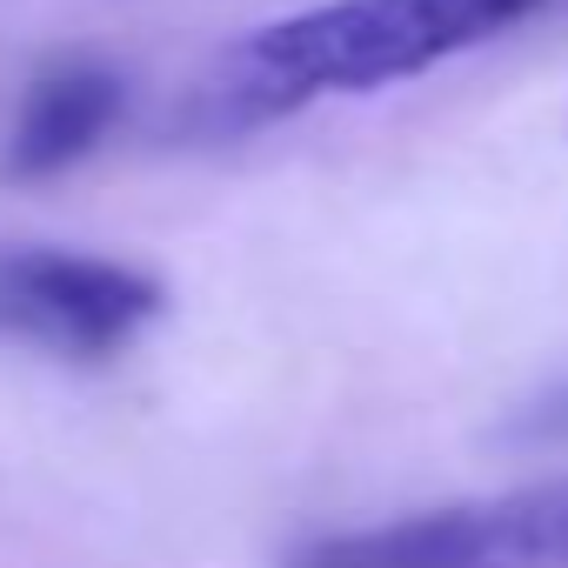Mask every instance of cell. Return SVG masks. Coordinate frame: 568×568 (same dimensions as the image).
<instances>
[{"mask_svg": "<svg viewBox=\"0 0 568 568\" xmlns=\"http://www.w3.org/2000/svg\"><path fill=\"white\" fill-rule=\"evenodd\" d=\"M535 8L548 0H328L234 41L207 81V114L254 128L322 94H375L508 34Z\"/></svg>", "mask_w": 568, "mask_h": 568, "instance_id": "1", "label": "cell"}, {"mask_svg": "<svg viewBox=\"0 0 568 568\" xmlns=\"http://www.w3.org/2000/svg\"><path fill=\"white\" fill-rule=\"evenodd\" d=\"M288 568H568V475L315 535Z\"/></svg>", "mask_w": 568, "mask_h": 568, "instance_id": "2", "label": "cell"}, {"mask_svg": "<svg viewBox=\"0 0 568 568\" xmlns=\"http://www.w3.org/2000/svg\"><path fill=\"white\" fill-rule=\"evenodd\" d=\"M168 308L161 281L101 254L68 247H8L0 254V335L101 362L128 348Z\"/></svg>", "mask_w": 568, "mask_h": 568, "instance_id": "3", "label": "cell"}, {"mask_svg": "<svg viewBox=\"0 0 568 568\" xmlns=\"http://www.w3.org/2000/svg\"><path fill=\"white\" fill-rule=\"evenodd\" d=\"M121 74L101 68V61H68L54 74H41L14 114V134H8V154H0V174L8 181H48V174H68L74 161H88L108 128L121 121Z\"/></svg>", "mask_w": 568, "mask_h": 568, "instance_id": "4", "label": "cell"}, {"mask_svg": "<svg viewBox=\"0 0 568 568\" xmlns=\"http://www.w3.org/2000/svg\"><path fill=\"white\" fill-rule=\"evenodd\" d=\"M495 442H508V448H568V382H555L535 402H521L495 428Z\"/></svg>", "mask_w": 568, "mask_h": 568, "instance_id": "5", "label": "cell"}]
</instances>
